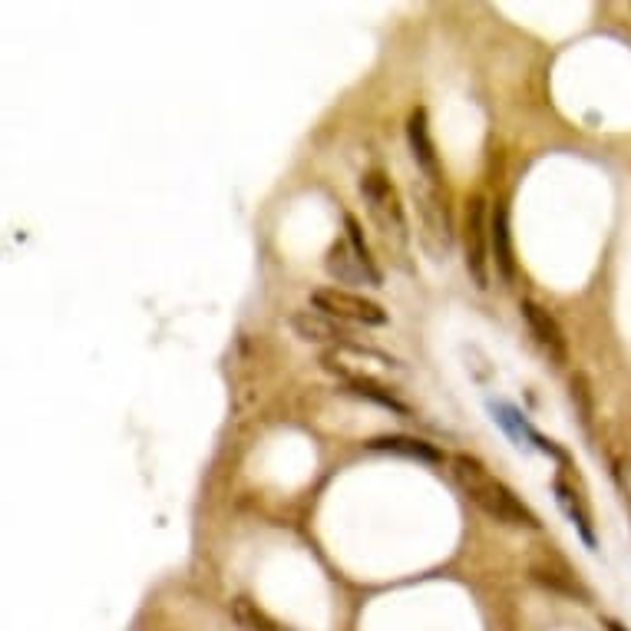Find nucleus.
I'll return each instance as SVG.
<instances>
[{"instance_id": "1", "label": "nucleus", "mask_w": 631, "mask_h": 631, "mask_svg": "<svg viewBox=\"0 0 631 631\" xmlns=\"http://www.w3.org/2000/svg\"><path fill=\"white\" fill-rule=\"evenodd\" d=\"M450 466H453V480L460 483L466 496H470V503L476 509H483L489 519L503 522V526H526V529L539 526L536 513H532V509L522 503L503 480H496L480 460H473V456H466V453H456Z\"/></svg>"}, {"instance_id": "2", "label": "nucleus", "mask_w": 631, "mask_h": 631, "mask_svg": "<svg viewBox=\"0 0 631 631\" xmlns=\"http://www.w3.org/2000/svg\"><path fill=\"white\" fill-rule=\"evenodd\" d=\"M321 364L328 367L331 374H337L351 390H364V387H387L384 380L394 371L397 361H390L387 354H377L371 347H357V344H341L324 351Z\"/></svg>"}, {"instance_id": "3", "label": "nucleus", "mask_w": 631, "mask_h": 631, "mask_svg": "<svg viewBox=\"0 0 631 631\" xmlns=\"http://www.w3.org/2000/svg\"><path fill=\"white\" fill-rule=\"evenodd\" d=\"M361 195L367 202V212L377 225V232L384 235L387 245L404 248L407 245V219H404V205H400L397 189L390 186V179L384 172H367L361 179Z\"/></svg>"}, {"instance_id": "4", "label": "nucleus", "mask_w": 631, "mask_h": 631, "mask_svg": "<svg viewBox=\"0 0 631 631\" xmlns=\"http://www.w3.org/2000/svg\"><path fill=\"white\" fill-rule=\"evenodd\" d=\"M463 255H466V271L473 275L476 288H489V219H486L483 195H473V199L466 202Z\"/></svg>"}, {"instance_id": "5", "label": "nucleus", "mask_w": 631, "mask_h": 631, "mask_svg": "<svg viewBox=\"0 0 631 631\" xmlns=\"http://www.w3.org/2000/svg\"><path fill=\"white\" fill-rule=\"evenodd\" d=\"M413 195H417L420 215H423V242L430 245L433 255H446L453 245V228H450V212L443 205L440 182L423 179L413 182Z\"/></svg>"}, {"instance_id": "6", "label": "nucleus", "mask_w": 631, "mask_h": 631, "mask_svg": "<svg viewBox=\"0 0 631 631\" xmlns=\"http://www.w3.org/2000/svg\"><path fill=\"white\" fill-rule=\"evenodd\" d=\"M311 304L321 314L334 321H354V324H387V311L377 301H367L364 295L344 288H318L311 291Z\"/></svg>"}, {"instance_id": "7", "label": "nucleus", "mask_w": 631, "mask_h": 631, "mask_svg": "<svg viewBox=\"0 0 631 631\" xmlns=\"http://www.w3.org/2000/svg\"><path fill=\"white\" fill-rule=\"evenodd\" d=\"M519 311H522V318H526L532 337H536V344L549 354V361L552 364H565V361H569V341H565L562 324L552 318V314L542 308L539 301H522Z\"/></svg>"}, {"instance_id": "8", "label": "nucleus", "mask_w": 631, "mask_h": 631, "mask_svg": "<svg viewBox=\"0 0 631 631\" xmlns=\"http://www.w3.org/2000/svg\"><path fill=\"white\" fill-rule=\"evenodd\" d=\"M324 265L344 285H374V288L380 285V271L374 268V261L357 255V248L351 242H334Z\"/></svg>"}, {"instance_id": "9", "label": "nucleus", "mask_w": 631, "mask_h": 631, "mask_svg": "<svg viewBox=\"0 0 631 631\" xmlns=\"http://www.w3.org/2000/svg\"><path fill=\"white\" fill-rule=\"evenodd\" d=\"M407 139H410V152H413V162H417L420 176H423V179H430V182H440L437 146H433V139H430L427 110H423V106H417V110L410 113V123H407Z\"/></svg>"}, {"instance_id": "10", "label": "nucleus", "mask_w": 631, "mask_h": 631, "mask_svg": "<svg viewBox=\"0 0 631 631\" xmlns=\"http://www.w3.org/2000/svg\"><path fill=\"white\" fill-rule=\"evenodd\" d=\"M489 248H493L496 271L503 281L516 278V258H513V235H509V212L506 205H496L489 219Z\"/></svg>"}, {"instance_id": "11", "label": "nucleus", "mask_w": 631, "mask_h": 631, "mask_svg": "<svg viewBox=\"0 0 631 631\" xmlns=\"http://www.w3.org/2000/svg\"><path fill=\"white\" fill-rule=\"evenodd\" d=\"M291 328H295L301 341H308V344H331V347L351 344L347 341V331L337 328L334 318H328V314H321V311H298L295 318H291Z\"/></svg>"}, {"instance_id": "12", "label": "nucleus", "mask_w": 631, "mask_h": 631, "mask_svg": "<svg viewBox=\"0 0 631 631\" xmlns=\"http://www.w3.org/2000/svg\"><path fill=\"white\" fill-rule=\"evenodd\" d=\"M532 579L539 585H546L552 592H562V595H582L579 582H575V575L569 572V565H565L556 552H546V556L532 559Z\"/></svg>"}, {"instance_id": "13", "label": "nucleus", "mask_w": 631, "mask_h": 631, "mask_svg": "<svg viewBox=\"0 0 631 631\" xmlns=\"http://www.w3.org/2000/svg\"><path fill=\"white\" fill-rule=\"evenodd\" d=\"M556 499L559 506L565 509V516H569L575 526H579L582 539L589 542V546H595V532H592V516H589V506H585V499L575 493V486H569V480L565 476H559L556 480Z\"/></svg>"}, {"instance_id": "14", "label": "nucleus", "mask_w": 631, "mask_h": 631, "mask_svg": "<svg viewBox=\"0 0 631 631\" xmlns=\"http://www.w3.org/2000/svg\"><path fill=\"white\" fill-rule=\"evenodd\" d=\"M232 618L238 631H288L281 622H275L265 608H261L258 602H252V598H235L232 602Z\"/></svg>"}, {"instance_id": "15", "label": "nucleus", "mask_w": 631, "mask_h": 631, "mask_svg": "<svg viewBox=\"0 0 631 631\" xmlns=\"http://www.w3.org/2000/svg\"><path fill=\"white\" fill-rule=\"evenodd\" d=\"M371 450L400 453V456H410V460H423V463H443V453L437 446L413 440V437H380V440H371Z\"/></svg>"}, {"instance_id": "16", "label": "nucleus", "mask_w": 631, "mask_h": 631, "mask_svg": "<svg viewBox=\"0 0 631 631\" xmlns=\"http://www.w3.org/2000/svg\"><path fill=\"white\" fill-rule=\"evenodd\" d=\"M572 400L579 404L582 423H589L592 420V390H589V377H585V374L572 377Z\"/></svg>"}, {"instance_id": "17", "label": "nucleus", "mask_w": 631, "mask_h": 631, "mask_svg": "<svg viewBox=\"0 0 631 631\" xmlns=\"http://www.w3.org/2000/svg\"><path fill=\"white\" fill-rule=\"evenodd\" d=\"M605 628H608V631H628L622 622H605Z\"/></svg>"}]
</instances>
